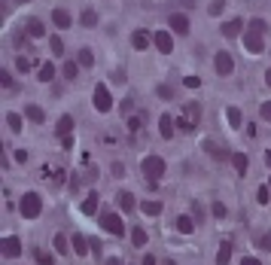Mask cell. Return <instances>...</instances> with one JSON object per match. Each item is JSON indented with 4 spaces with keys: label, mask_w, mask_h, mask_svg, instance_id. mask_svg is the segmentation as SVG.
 <instances>
[{
    "label": "cell",
    "mask_w": 271,
    "mask_h": 265,
    "mask_svg": "<svg viewBox=\"0 0 271 265\" xmlns=\"http://www.w3.org/2000/svg\"><path fill=\"white\" fill-rule=\"evenodd\" d=\"M256 244L262 247V250H268V253H271V232H265V235H259V238H256Z\"/></svg>",
    "instance_id": "cell-42"
},
{
    "label": "cell",
    "mask_w": 271,
    "mask_h": 265,
    "mask_svg": "<svg viewBox=\"0 0 271 265\" xmlns=\"http://www.w3.org/2000/svg\"><path fill=\"white\" fill-rule=\"evenodd\" d=\"M15 70H19V74H25V70H31V61H28L25 55H19V58H15Z\"/></svg>",
    "instance_id": "cell-43"
},
{
    "label": "cell",
    "mask_w": 271,
    "mask_h": 265,
    "mask_svg": "<svg viewBox=\"0 0 271 265\" xmlns=\"http://www.w3.org/2000/svg\"><path fill=\"white\" fill-rule=\"evenodd\" d=\"M229 259H232V241L226 238L220 244V250H216V265H229Z\"/></svg>",
    "instance_id": "cell-16"
},
{
    "label": "cell",
    "mask_w": 271,
    "mask_h": 265,
    "mask_svg": "<svg viewBox=\"0 0 271 265\" xmlns=\"http://www.w3.org/2000/svg\"><path fill=\"white\" fill-rule=\"evenodd\" d=\"M168 25H171L174 34H183V37L189 34V19H186L183 12H171V15H168Z\"/></svg>",
    "instance_id": "cell-10"
},
{
    "label": "cell",
    "mask_w": 271,
    "mask_h": 265,
    "mask_svg": "<svg viewBox=\"0 0 271 265\" xmlns=\"http://www.w3.org/2000/svg\"><path fill=\"white\" fill-rule=\"evenodd\" d=\"M95 110L98 113H110L113 110V95L107 92V85H95Z\"/></svg>",
    "instance_id": "cell-5"
},
{
    "label": "cell",
    "mask_w": 271,
    "mask_h": 265,
    "mask_svg": "<svg viewBox=\"0 0 271 265\" xmlns=\"http://www.w3.org/2000/svg\"><path fill=\"white\" fill-rule=\"evenodd\" d=\"M119 207L125 210V214H131V210L137 207V201H134V195H131V192H119Z\"/></svg>",
    "instance_id": "cell-22"
},
{
    "label": "cell",
    "mask_w": 271,
    "mask_h": 265,
    "mask_svg": "<svg viewBox=\"0 0 271 265\" xmlns=\"http://www.w3.org/2000/svg\"><path fill=\"white\" fill-rule=\"evenodd\" d=\"M195 228V220H189V217H177V232H183V235H189Z\"/></svg>",
    "instance_id": "cell-32"
},
{
    "label": "cell",
    "mask_w": 271,
    "mask_h": 265,
    "mask_svg": "<svg viewBox=\"0 0 271 265\" xmlns=\"http://www.w3.org/2000/svg\"><path fill=\"white\" fill-rule=\"evenodd\" d=\"M107 265H125L122 259H107Z\"/></svg>",
    "instance_id": "cell-55"
},
{
    "label": "cell",
    "mask_w": 271,
    "mask_h": 265,
    "mask_svg": "<svg viewBox=\"0 0 271 265\" xmlns=\"http://www.w3.org/2000/svg\"><path fill=\"white\" fill-rule=\"evenodd\" d=\"M183 82H186V88H198V85H201V79H198V76H186Z\"/></svg>",
    "instance_id": "cell-49"
},
{
    "label": "cell",
    "mask_w": 271,
    "mask_h": 265,
    "mask_svg": "<svg viewBox=\"0 0 271 265\" xmlns=\"http://www.w3.org/2000/svg\"><path fill=\"white\" fill-rule=\"evenodd\" d=\"M25 34H28V37H34V40H40V37H46V25H43L40 19H28Z\"/></svg>",
    "instance_id": "cell-11"
},
{
    "label": "cell",
    "mask_w": 271,
    "mask_h": 265,
    "mask_svg": "<svg viewBox=\"0 0 271 265\" xmlns=\"http://www.w3.org/2000/svg\"><path fill=\"white\" fill-rule=\"evenodd\" d=\"M0 85H3L6 92H15V88H19V85H15V79H12V74H9V70H0Z\"/></svg>",
    "instance_id": "cell-29"
},
{
    "label": "cell",
    "mask_w": 271,
    "mask_h": 265,
    "mask_svg": "<svg viewBox=\"0 0 271 265\" xmlns=\"http://www.w3.org/2000/svg\"><path fill=\"white\" fill-rule=\"evenodd\" d=\"M256 201H259V204H268V201H271V189H268V186H259V189H256Z\"/></svg>",
    "instance_id": "cell-37"
},
{
    "label": "cell",
    "mask_w": 271,
    "mask_h": 265,
    "mask_svg": "<svg viewBox=\"0 0 271 265\" xmlns=\"http://www.w3.org/2000/svg\"><path fill=\"white\" fill-rule=\"evenodd\" d=\"M147 241H150V238H147V232H143L140 226H134V228H131V244H134V247H143Z\"/></svg>",
    "instance_id": "cell-28"
},
{
    "label": "cell",
    "mask_w": 271,
    "mask_h": 265,
    "mask_svg": "<svg viewBox=\"0 0 271 265\" xmlns=\"http://www.w3.org/2000/svg\"><path fill=\"white\" fill-rule=\"evenodd\" d=\"M232 165H234V171L244 177V174H247V165H250V158H247L244 152H234V155H232Z\"/></svg>",
    "instance_id": "cell-23"
},
{
    "label": "cell",
    "mask_w": 271,
    "mask_h": 265,
    "mask_svg": "<svg viewBox=\"0 0 271 265\" xmlns=\"http://www.w3.org/2000/svg\"><path fill=\"white\" fill-rule=\"evenodd\" d=\"M55 131H58V137H70V131H74V116H61Z\"/></svg>",
    "instance_id": "cell-20"
},
{
    "label": "cell",
    "mask_w": 271,
    "mask_h": 265,
    "mask_svg": "<svg viewBox=\"0 0 271 265\" xmlns=\"http://www.w3.org/2000/svg\"><path fill=\"white\" fill-rule=\"evenodd\" d=\"M6 125H9L12 131L22 134V116H19V113H6Z\"/></svg>",
    "instance_id": "cell-34"
},
{
    "label": "cell",
    "mask_w": 271,
    "mask_h": 265,
    "mask_svg": "<svg viewBox=\"0 0 271 265\" xmlns=\"http://www.w3.org/2000/svg\"><path fill=\"white\" fill-rule=\"evenodd\" d=\"M0 250H3L6 259H19V256H22V241L15 238V235H6L3 244H0Z\"/></svg>",
    "instance_id": "cell-8"
},
{
    "label": "cell",
    "mask_w": 271,
    "mask_h": 265,
    "mask_svg": "<svg viewBox=\"0 0 271 265\" xmlns=\"http://www.w3.org/2000/svg\"><path fill=\"white\" fill-rule=\"evenodd\" d=\"M98 204H101V198H98V192H88V195H85V201H82V207H79V210H82L85 217H92L95 210H98Z\"/></svg>",
    "instance_id": "cell-14"
},
{
    "label": "cell",
    "mask_w": 271,
    "mask_h": 265,
    "mask_svg": "<svg viewBox=\"0 0 271 265\" xmlns=\"http://www.w3.org/2000/svg\"><path fill=\"white\" fill-rule=\"evenodd\" d=\"M101 228H104V232H110V235H116V238L125 235V223H122V217L113 214V210H104V214H101Z\"/></svg>",
    "instance_id": "cell-4"
},
{
    "label": "cell",
    "mask_w": 271,
    "mask_h": 265,
    "mask_svg": "<svg viewBox=\"0 0 271 265\" xmlns=\"http://www.w3.org/2000/svg\"><path fill=\"white\" fill-rule=\"evenodd\" d=\"M140 171H143V177H147L150 183H158L161 177H165V158H158V155H147L140 162Z\"/></svg>",
    "instance_id": "cell-2"
},
{
    "label": "cell",
    "mask_w": 271,
    "mask_h": 265,
    "mask_svg": "<svg viewBox=\"0 0 271 265\" xmlns=\"http://www.w3.org/2000/svg\"><path fill=\"white\" fill-rule=\"evenodd\" d=\"M265 82H268V88H271V70H265Z\"/></svg>",
    "instance_id": "cell-56"
},
{
    "label": "cell",
    "mask_w": 271,
    "mask_h": 265,
    "mask_svg": "<svg viewBox=\"0 0 271 265\" xmlns=\"http://www.w3.org/2000/svg\"><path fill=\"white\" fill-rule=\"evenodd\" d=\"M268 31V25L262 22V19H250V25H247V34H244V46H247V52H262V34Z\"/></svg>",
    "instance_id": "cell-1"
},
{
    "label": "cell",
    "mask_w": 271,
    "mask_h": 265,
    "mask_svg": "<svg viewBox=\"0 0 271 265\" xmlns=\"http://www.w3.org/2000/svg\"><path fill=\"white\" fill-rule=\"evenodd\" d=\"M226 116H229V125H232V128H241L244 116H241V110H238V107H229V110H226Z\"/></svg>",
    "instance_id": "cell-27"
},
{
    "label": "cell",
    "mask_w": 271,
    "mask_h": 265,
    "mask_svg": "<svg viewBox=\"0 0 271 265\" xmlns=\"http://www.w3.org/2000/svg\"><path fill=\"white\" fill-rule=\"evenodd\" d=\"M259 116H262L265 122H271V101H265L262 107H259Z\"/></svg>",
    "instance_id": "cell-45"
},
{
    "label": "cell",
    "mask_w": 271,
    "mask_h": 265,
    "mask_svg": "<svg viewBox=\"0 0 271 265\" xmlns=\"http://www.w3.org/2000/svg\"><path fill=\"white\" fill-rule=\"evenodd\" d=\"M52 25H55V28H70V12L67 9H55V12H52Z\"/></svg>",
    "instance_id": "cell-19"
},
{
    "label": "cell",
    "mask_w": 271,
    "mask_h": 265,
    "mask_svg": "<svg viewBox=\"0 0 271 265\" xmlns=\"http://www.w3.org/2000/svg\"><path fill=\"white\" fill-rule=\"evenodd\" d=\"M174 128H177L174 116H161V119H158V131H161V137H165V140H168V137L174 134Z\"/></svg>",
    "instance_id": "cell-17"
},
{
    "label": "cell",
    "mask_w": 271,
    "mask_h": 265,
    "mask_svg": "<svg viewBox=\"0 0 271 265\" xmlns=\"http://www.w3.org/2000/svg\"><path fill=\"white\" fill-rule=\"evenodd\" d=\"M55 250L58 253H67V235H55Z\"/></svg>",
    "instance_id": "cell-44"
},
{
    "label": "cell",
    "mask_w": 271,
    "mask_h": 265,
    "mask_svg": "<svg viewBox=\"0 0 271 265\" xmlns=\"http://www.w3.org/2000/svg\"><path fill=\"white\" fill-rule=\"evenodd\" d=\"M19 210H22V217H28V220H37V217L43 214V198L37 195V192H25V195H22V201H19Z\"/></svg>",
    "instance_id": "cell-3"
},
{
    "label": "cell",
    "mask_w": 271,
    "mask_h": 265,
    "mask_svg": "<svg viewBox=\"0 0 271 265\" xmlns=\"http://www.w3.org/2000/svg\"><path fill=\"white\" fill-rule=\"evenodd\" d=\"M61 74H64V79H77V74H79V61H64Z\"/></svg>",
    "instance_id": "cell-26"
},
{
    "label": "cell",
    "mask_w": 271,
    "mask_h": 265,
    "mask_svg": "<svg viewBox=\"0 0 271 265\" xmlns=\"http://www.w3.org/2000/svg\"><path fill=\"white\" fill-rule=\"evenodd\" d=\"M183 113H186L189 122H198V116H201V104H198V101H189L186 107H183Z\"/></svg>",
    "instance_id": "cell-24"
},
{
    "label": "cell",
    "mask_w": 271,
    "mask_h": 265,
    "mask_svg": "<svg viewBox=\"0 0 271 265\" xmlns=\"http://www.w3.org/2000/svg\"><path fill=\"white\" fill-rule=\"evenodd\" d=\"M223 9H226V0H213V3L207 6V12H210V15H220Z\"/></svg>",
    "instance_id": "cell-41"
},
{
    "label": "cell",
    "mask_w": 271,
    "mask_h": 265,
    "mask_svg": "<svg viewBox=\"0 0 271 265\" xmlns=\"http://www.w3.org/2000/svg\"><path fill=\"white\" fill-rule=\"evenodd\" d=\"M155 95H158L161 101H171V98H174V92H171V85H158V88H155Z\"/></svg>",
    "instance_id": "cell-40"
},
{
    "label": "cell",
    "mask_w": 271,
    "mask_h": 265,
    "mask_svg": "<svg viewBox=\"0 0 271 265\" xmlns=\"http://www.w3.org/2000/svg\"><path fill=\"white\" fill-rule=\"evenodd\" d=\"M165 265H177V262H171V259H168V262H165Z\"/></svg>",
    "instance_id": "cell-58"
},
{
    "label": "cell",
    "mask_w": 271,
    "mask_h": 265,
    "mask_svg": "<svg viewBox=\"0 0 271 265\" xmlns=\"http://www.w3.org/2000/svg\"><path fill=\"white\" fill-rule=\"evenodd\" d=\"M113 177H125V165L122 162H113Z\"/></svg>",
    "instance_id": "cell-50"
},
{
    "label": "cell",
    "mask_w": 271,
    "mask_h": 265,
    "mask_svg": "<svg viewBox=\"0 0 271 265\" xmlns=\"http://www.w3.org/2000/svg\"><path fill=\"white\" fill-rule=\"evenodd\" d=\"M77 61H79V67H92V64H95V55H92V49H79Z\"/></svg>",
    "instance_id": "cell-30"
},
{
    "label": "cell",
    "mask_w": 271,
    "mask_h": 265,
    "mask_svg": "<svg viewBox=\"0 0 271 265\" xmlns=\"http://www.w3.org/2000/svg\"><path fill=\"white\" fill-rule=\"evenodd\" d=\"M177 128H183V131H189V128H195V122H189V119H177Z\"/></svg>",
    "instance_id": "cell-48"
},
{
    "label": "cell",
    "mask_w": 271,
    "mask_h": 265,
    "mask_svg": "<svg viewBox=\"0 0 271 265\" xmlns=\"http://www.w3.org/2000/svg\"><path fill=\"white\" fill-rule=\"evenodd\" d=\"M25 116H28L31 122H40V125H43V119H46L43 107H37V104H28V107H25Z\"/></svg>",
    "instance_id": "cell-21"
},
{
    "label": "cell",
    "mask_w": 271,
    "mask_h": 265,
    "mask_svg": "<svg viewBox=\"0 0 271 265\" xmlns=\"http://www.w3.org/2000/svg\"><path fill=\"white\" fill-rule=\"evenodd\" d=\"M131 46H134L137 52L150 49V34H147V31H134V37H131Z\"/></svg>",
    "instance_id": "cell-18"
},
{
    "label": "cell",
    "mask_w": 271,
    "mask_h": 265,
    "mask_svg": "<svg viewBox=\"0 0 271 265\" xmlns=\"http://www.w3.org/2000/svg\"><path fill=\"white\" fill-rule=\"evenodd\" d=\"M143 265H158V262H155V256H143Z\"/></svg>",
    "instance_id": "cell-53"
},
{
    "label": "cell",
    "mask_w": 271,
    "mask_h": 265,
    "mask_svg": "<svg viewBox=\"0 0 271 265\" xmlns=\"http://www.w3.org/2000/svg\"><path fill=\"white\" fill-rule=\"evenodd\" d=\"M268 189H271V183H268Z\"/></svg>",
    "instance_id": "cell-60"
},
{
    "label": "cell",
    "mask_w": 271,
    "mask_h": 265,
    "mask_svg": "<svg viewBox=\"0 0 271 265\" xmlns=\"http://www.w3.org/2000/svg\"><path fill=\"white\" fill-rule=\"evenodd\" d=\"M213 67H216V74H220V76H229L234 70V61H232L229 52H216V55H213Z\"/></svg>",
    "instance_id": "cell-7"
},
{
    "label": "cell",
    "mask_w": 271,
    "mask_h": 265,
    "mask_svg": "<svg viewBox=\"0 0 271 265\" xmlns=\"http://www.w3.org/2000/svg\"><path fill=\"white\" fill-rule=\"evenodd\" d=\"M15 3H28V0H15Z\"/></svg>",
    "instance_id": "cell-59"
},
{
    "label": "cell",
    "mask_w": 271,
    "mask_h": 265,
    "mask_svg": "<svg viewBox=\"0 0 271 265\" xmlns=\"http://www.w3.org/2000/svg\"><path fill=\"white\" fill-rule=\"evenodd\" d=\"M37 79H40V82H52V79H55V64H52V61H43V64L37 67Z\"/></svg>",
    "instance_id": "cell-13"
},
{
    "label": "cell",
    "mask_w": 271,
    "mask_h": 265,
    "mask_svg": "<svg viewBox=\"0 0 271 265\" xmlns=\"http://www.w3.org/2000/svg\"><path fill=\"white\" fill-rule=\"evenodd\" d=\"M204 152H210L213 158H226V155H229L220 144H213V140H204Z\"/></svg>",
    "instance_id": "cell-25"
},
{
    "label": "cell",
    "mask_w": 271,
    "mask_h": 265,
    "mask_svg": "<svg viewBox=\"0 0 271 265\" xmlns=\"http://www.w3.org/2000/svg\"><path fill=\"white\" fill-rule=\"evenodd\" d=\"M34 259H37V265H52V253H46L43 247H40L37 253H34Z\"/></svg>",
    "instance_id": "cell-38"
},
{
    "label": "cell",
    "mask_w": 271,
    "mask_h": 265,
    "mask_svg": "<svg viewBox=\"0 0 271 265\" xmlns=\"http://www.w3.org/2000/svg\"><path fill=\"white\" fill-rule=\"evenodd\" d=\"M241 31H244V19H229V22H223V37H238Z\"/></svg>",
    "instance_id": "cell-12"
},
{
    "label": "cell",
    "mask_w": 271,
    "mask_h": 265,
    "mask_svg": "<svg viewBox=\"0 0 271 265\" xmlns=\"http://www.w3.org/2000/svg\"><path fill=\"white\" fill-rule=\"evenodd\" d=\"M79 25H85V28H95V25H98V12H95V9H85Z\"/></svg>",
    "instance_id": "cell-33"
},
{
    "label": "cell",
    "mask_w": 271,
    "mask_h": 265,
    "mask_svg": "<svg viewBox=\"0 0 271 265\" xmlns=\"http://www.w3.org/2000/svg\"><path fill=\"white\" fill-rule=\"evenodd\" d=\"M265 162H268V168H271V150H268V152H265Z\"/></svg>",
    "instance_id": "cell-57"
},
{
    "label": "cell",
    "mask_w": 271,
    "mask_h": 265,
    "mask_svg": "<svg viewBox=\"0 0 271 265\" xmlns=\"http://www.w3.org/2000/svg\"><path fill=\"white\" fill-rule=\"evenodd\" d=\"M204 220V210H201V204H195V223H201Z\"/></svg>",
    "instance_id": "cell-52"
},
{
    "label": "cell",
    "mask_w": 271,
    "mask_h": 265,
    "mask_svg": "<svg viewBox=\"0 0 271 265\" xmlns=\"http://www.w3.org/2000/svg\"><path fill=\"white\" fill-rule=\"evenodd\" d=\"M180 3H183V6H186V9H192V6H195V3H198V0H180Z\"/></svg>",
    "instance_id": "cell-54"
},
{
    "label": "cell",
    "mask_w": 271,
    "mask_h": 265,
    "mask_svg": "<svg viewBox=\"0 0 271 265\" xmlns=\"http://www.w3.org/2000/svg\"><path fill=\"white\" fill-rule=\"evenodd\" d=\"M70 247H74V253H77V256H85V253H88V241H85V235H70Z\"/></svg>",
    "instance_id": "cell-15"
},
{
    "label": "cell",
    "mask_w": 271,
    "mask_h": 265,
    "mask_svg": "<svg viewBox=\"0 0 271 265\" xmlns=\"http://www.w3.org/2000/svg\"><path fill=\"white\" fill-rule=\"evenodd\" d=\"M49 49H52V55H64V40L61 37H49Z\"/></svg>",
    "instance_id": "cell-35"
},
{
    "label": "cell",
    "mask_w": 271,
    "mask_h": 265,
    "mask_svg": "<svg viewBox=\"0 0 271 265\" xmlns=\"http://www.w3.org/2000/svg\"><path fill=\"white\" fill-rule=\"evenodd\" d=\"M153 43H155V49L161 52V55H171V52H174V37H171L168 31H158L155 37H153Z\"/></svg>",
    "instance_id": "cell-9"
},
{
    "label": "cell",
    "mask_w": 271,
    "mask_h": 265,
    "mask_svg": "<svg viewBox=\"0 0 271 265\" xmlns=\"http://www.w3.org/2000/svg\"><path fill=\"white\" fill-rule=\"evenodd\" d=\"M241 265H262V262H259L256 256H244V259H241Z\"/></svg>",
    "instance_id": "cell-51"
},
{
    "label": "cell",
    "mask_w": 271,
    "mask_h": 265,
    "mask_svg": "<svg viewBox=\"0 0 271 265\" xmlns=\"http://www.w3.org/2000/svg\"><path fill=\"white\" fill-rule=\"evenodd\" d=\"M40 177H43L46 183H52V186H61V183H64V168L55 165V162H49V165H43Z\"/></svg>",
    "instance_id": "cell-6"
},
{
    "label": "cell",
    "mask_w": 271,
    "mask_h": 265,
    "mask_svg": "<svg viewBox=\"0 0 271 265\" xmlns=\"http://www.w3.org/2000/svg\"><path fill=\"white\" fill-rule=\"evenodd\" d=\"M12 43H15V46H25V43H28V34L15 31V34H12Z\"/></svg>",
    "instance_id": "cell-46"
},
{
    "label": "cell",
    "mask_w": 271,
    "mask_h": 265,
    "mask_svg": "<svg viewBox=\"0 0 271 265\" xmlns=\"http://www.w3.org/2000/svg\"><path fill=\"white\" fill-rule=\"evenodd\" d=\"M110 79H113L116 85H122V82H125V70H113V74H110Z\"/></svg>",
    "instance_id": "cell-47"
},
{
    "label": "cell",
    "mask_w": 271,
    "mask_h": 265,
    "mask_svg": "<svg viewBox=\"0 0 271 265\" xmlns=\"http://www.w3.org/2000/svg\"><path fill=\"white\" fill-rule=\"evenodd\" d=\"M210 214H213L216 220H223V217H226V204H223V201H213V207H210Z\"/></svg>",
    "instance_id": "cell-39"
},
{
    "label": "cell",
    "mask_w": 271,
    "mask_h": 265,
    "mask_svg": "<svg viewBox=\"0 0 271 265\" xmlns=\"http://www.w3.org/2000/svg\"><path fill=\"white\" fill-rule=\"evenodd\" d=\"M140 210H143V214H150V217H158L161 214V204L158 201H140Z\"/></svg>",
    "instance_id": "cell-31"
},
{
    "label": "cell",
    "mask_w": 271,
    "mask_h": 265,
    "mask_svg": "<svg viewBox=\"0 0 271 265\" xmlns=\"http://www.w3.org/2000/svg\"><path fill=\"white\" fill-rule=\"evenodd\" d=\"M143 122H147V113L140 110L137 116H131V119H128V128H131V131H137V128H143Z\"/></svg>",
    "instance_id": "cell-36"
}]
</instances>
